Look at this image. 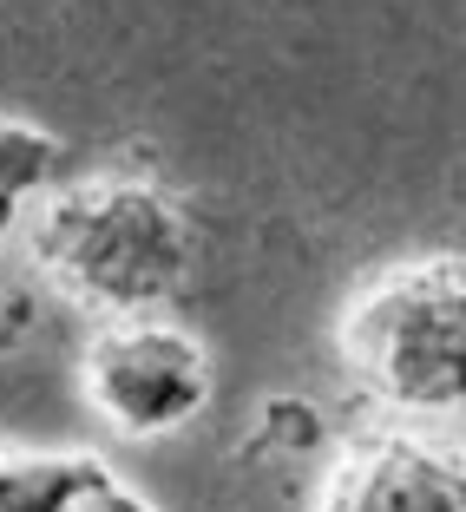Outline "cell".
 <instances>
[{"label":"cell","instance_id":"cell-1","mask_svg":"<svg viewBox=\"0 0 466 512\" xmlns=\"http://www.w3.org/2000/svg\"><path fill=\"white\" fill-rule=\"evenodd\" d=\"M33 256L46 283L99 316H151L191 276L197 230L158 184L92 178L46 197V211L33 217Z\"/></svg>","mask_w":466,"mask_h":512},{"label":"cell","instance_id":"cell-2","mask_svg":"<svg viewBox=\"0 0 466 512\" xmlns=\"http://www.w3.org/2000/svg\"><path fill=\"white\" fill-rule=\"evenodd\" d=\"M342 362L401 414H466V270L401 263L342 316Z\"/></svg>","mask_w":466,"mask_h":512},{"label":"cell","instance_id":"cell-3","mask_svg":"<svg viewBox=\"0 0 466 512\" xmlns=\"http://www.w3.org/2000/svg\"><path fill=\"white\" fill-rule=\"evenodd\" d=\"M92 414L125 440H165L211 407V355L197 335L178 322L151 316H112L86 342V368H79Z\"/></svg>","mask_w":466,"mask_h":512},{"label":"cell","instance_id":"cell-4","mask_svg":"<svg viewBox=\"0 0 466 512\" xmlns=\"http://www.w3.org/2000/svg\"><path fill=\"white\" fill-rule=\"evenodd\" d=\"M316 512H466V453L414 434H375L335 460Z\"/></svg>","mask_w":466,"mask_h":512},{"label":"cell","instance_id":"cell-5","mask_svg":"<svg viewBox=\"0 0 466 512\" xmlns=\"http://www.w3.org/2000/svg\"><path fill=\"white\" fill-rule=\"evenodd\" d=\"M0 512H158L125 473L92 453H7Z\"/></svg>","mask_w":466,"mask_h":512},{"label":"cell","instance_id":"cell-6","mask_svg":"<svg viewBox=\"0 0 466 512\" xmlns=\"http://www.w3.org/2000/svg\"><path fill=\"white\" fill-rule=\"evenodd\" d=\"M66 145L46 125L20 119V112H0V197H27V191H46L53 171H60Z\"/></svg>","mask_w":466,"mask_h":512},{"label":"cell","instance_id":"cell-7","mask_svg":"<svg viewBox=\"0 0 466 512\" xmlns=\"http://www.w3.org/2000/svg\"><path fill=\"white\" fill-rule=\"evenodd\" d=\"M263 434L283 453H316L322 447V407L302 401V394H270L263 401Z\"/></svg>","mask_w":466,"mask_h":512},{"label":"cell","instance_id":"cell-8","mask_svg":"<svg viewBox=\"0 0 466 512\" xmlns=\"http://www.w3.org/2000/svg\"><path fill=\"white\" fill-rule=\"evenodd\" d=\"M33 296L27 289H14V296H0V355H14V348H27L33 342Z\"/></svg>","mask_w":466,"mask_h":512},{"label":"cell","instance_id":"cell-9","mask_svg":"<svg viewBox=\"0 0 466 512\" xmlns=\"http://www.w3.org/2000/svg\"><path fill=\"white\" fill-rule=\"evenodd\" d=\"M14 204L20 197H0V250H7V237H14Z\"/></svg>","mask_w":466,"mask_h":512}]
</instances>
